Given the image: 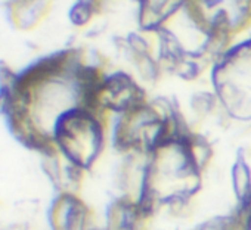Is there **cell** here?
Returning <instances> with one entry per match:
<instances>
[{
    "mask_svg": "<svg viewBox=\"0 0 251 230\" xmlns=\"http://www.w3.org/2000/svg\"><path fill=\"white\" fill-rule=\"evenodd\" d=\"M186 8L211 36L233 40L251 30V0H188Z\"/></svg>",
    "mask_w": 251,
    "mask_h": 230,
    "instance_id": "6da1fadb",
    "label": "cell"
},
{
    "mask_svg": "<svg viewBox=\"0 0 251 230\" xmlns=\"http://www.w3.org/2000/svg\"><path fill=\"white\" fill-rule=\"evenodd\" d=\"M96 11L90 0H80L75 5H73L70 11V20L77 27H84L96 18Z\"/></svg>",
    "mask_w": 251,
    "mask_h": 230,
    "instance_id": "5b68a950",
    "label": "cell"
},
{
    "mask_svg": "<svg viewBox=\"0 0 251 230\" xmlns=\"http://www.w3.org/2000/svg\"><path fill=\"white\" fill-rule=\"evenodd\" d=\"M230 184L238 202L245 201L251 195V168L242 157L230 168Z\"/></svg>",
    "mask_w": 251,
    "mask_h": 230,
    "instance_id": "277c9868",
    "label": "cell"
},
{
    "mask_svg": "<svg viewBox=\"0 0 251 230\" xmlns=\"http://www.w3.org/2000/svg\"><path fill=\"white\" fill-rule=\"evenodd\" d=\"M188 0H136L141 30L157 31L173 15L182 11Z\"/></svg>",
    "mask_w": 251,
    "mask_h": 230,
    "instance_id": "3957f363",
    "label": "cell"
},
{
    "mask_svg": "<svg viewBox=\"0 0 251 230\" xmlns=\"http://www.w3.org/2000/svg\"><path fill=\"white\" fill-rule=\"evenodd\" d=\"M55 0H11L9 17L12 25L24 33L39 28L50 15Z\"/></svg>",
    "mask_w": 251,
    "mask_h": 230,
    "instance_id": "7a4b0ae2",
    "label": "cell"
}]
</instances>
